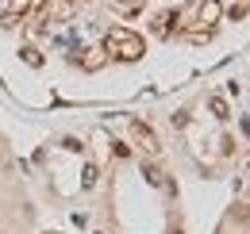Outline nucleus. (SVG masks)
Masks as SVG:
<instances>
[{
    "instance_id": "4",
    "label": "nucleus",
    "mask_w": 250,
    "mask_h": 234,
    "mask_svg": "<svg viewBox=\"0 0 250 234\" xmlns=\"http://www.w3.org/2000/svg\"><path fill=\"white\" fill-rule=\"evenodd\" d=\"M77 54H85V58H77V61H85V69H100L104 65V50H77Z\"/></svg>"
},
{
    "instance_id": "3",
    "label": "nucleus",
    "mask_w": 250,
    "mask_h": 234,
    "mask_svg": "<svg viewBox=\"0 0 250 234\" xmlns=\"http://www.w3.org/2000/svg\"><path fill=\"white\" fill-rule=\"evenodd\" d=\"M219 20V0H204L200 4V23H216Z\"/></svg>"
},
{
    "instance_id": "8",
    "label": "nucleus",
    "mask_w": 250,
    "mask_h": 234,
    "mask_svg": "<svg viewBox=\"0 0 250 234\" xmlns=\"http://www.w3.org/2000/svg\"><path fill=\"white\" fill-rule=\"evenodd\" d=\"M20 54H23V61H27V65H42V54H39L35 46H23Z\"/></svg>"
},
{
    "instance_id": "7",
    "label": "nucleus",
    "mask_w": 250,
    "mask_h": 234,
    "mask_svg": "<svg viewBox=\"0 0 250 234\" xmlns=\"http://www.w3.org/2000/svg\"><path fill=\"white\" fill-rule=\"evenodd\" d=\"M231 219H235V223H250V207L247 204H235V207H231Z\"/></svg>"
},
{
    "instance_id": "2",
    "label": "nucleus",
    "mask_w": 250,
    "mask_h": 234,
    "mask_svg": "<svg viewBox=\"0 0 250 234\" xmlns=\"http://www.w3.org/2000/svg\"><path fill=\"white\" fill-rule=\"evenodd\" d=\"M131 131H135V138H139V146L146 150V154H154V150H158V142H154V135H150V131H146V127H143V123H131Z\"/></svg>"
},
{
    "instance_id": "9",
    "label": "nucleus",
    "mask_w": 250,
    "mask_h": 234,
    "mask_svg": "<svg viewBox=\"0 0 250 234\" xmlns=\"http://www.w3.org/2000/svg\"><path fill=\"white\" fill-rule=\"evenodd\" d=\"M96 176H100V173H96V165H85V176H81V184H85V188H93Z\"/></svg>"
},
{
    "instance_id": "10",
    "label": "nucleus",
    "mask_w": 250,
    "mask_h": 234,
    "mask_svg": "<svg viewBox=\"0 0 250 234\" xmlns=\"http://www.w3.org/2000/svg\"><path fill=\"white\" fill-rule=\"evenodd\" d=\"M143 176H146L150 184H162V169H158V165H146V169H143Z\"/></svg>"
},
{
    "instance_id": "11",
    "label": "nucleus",
    "mask_w": 250,
    "mask_h": 234,
    "mask_svg": "<svg viewBox=\"0 0 250 234\" xmlns=\"http://www.w3.org/2000/svg\"><path fill=\"white\" fill-rule=\"evenodd\" d=\"M116 8L120 12H135V8H143V0H116Z\"/></svg>"
},
{
    "instance_id": "12",
    "label": "nucleus",
    "mask_w": 250,
    "mask_h": 234,
    "mask_svg": "<svg viewBox=\"0 0 250 234\" xmlns=\"http://www.w3.org/2000/svg\"><path fill=\"white\" fill-rule=\"evenodd\" d=\"M169 234H181V231H177V227H173V231H169Z\"/></svg>"
},
{
    "instance_id": "5",
    "label": "nucleus",
    "mask_w": 250,
    "mask_h": 234,
    "mask_svg": "<svg viewBox=\"0 0 250 234\" xmlns=\"http://www.w3.org/2000/svg\"><path fill=\"white\" fill-rule=\"evenodd\" d=\"M27 8H31V0H12V4H8V16H4V23H12V20H16V16H23Z\"/></svg>"
},
{
    "instance_id": "6",
    "label": "nucleus",
    "mask_w": 250,
    "mask_h": 234,
    "mask_svg": "<svg viewBox=\"0 0 250 234\" xmlns=\"http://www.w3.org/2000/svg\"><path fill=\"white\" fill-rule=\"evenodd\" d=\"M208 108H212V116H216V119H227V116H231V108H227V100H223V96H212V104H208Z\"/></svg>"
},
{
    "instance_id": "1",
    "label": "nucleus",
    "mask_w": 250,
    "mask_h": 234,
    "mask_svg": "<svg viewBox=\"0 0 250 234\" xmlns=\"http://www.w3.org/2000/svg\"><path fill=\"white\" fill-rule=\"evenodd\" d=\"M104 54H112L120 61H139L143 58V39L127 27H112L104 35Z\"/></svg>"
}]
</instances>
